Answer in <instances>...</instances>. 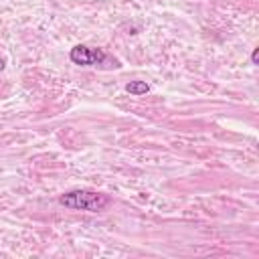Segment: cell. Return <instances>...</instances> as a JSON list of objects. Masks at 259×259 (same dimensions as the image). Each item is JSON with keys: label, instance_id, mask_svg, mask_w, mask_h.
Here are the masks:
<instances>
[{"label": "cell", "instance_id": "cell-1", "mask_svg": "<svg viewBox=\"0 0 259 259\" xmlns=\"http://www.w3.org/2000/svg\"><path fill=\"white\" fill-rule=\"evenodd\" d=\"M59 202L71 210H89V212H99L109 204V196L103 192H95L89 188H77L69 190L59 196Z\"/></svg>", "mask_w": 259, "mask_h": 259}, {"label": "cell", "instance_id": "cell-2", "mask_svg": "<svg viewBox=\"0 0 259 259\" xmlns=\"http://www.w3.org/2000/svg\"><path fill=\"white\" fill-rule=\"evenodd\" d=\"M69 59L75 65L91 67V65H101L107 59V55H105L103 49H93V47H87V45H77V47L71 49Z\"/></svg>", "mask_w": 259, "mask_h": 259}, {"label": "cell", "instance_id": "cell-3", "mask_svg": "<svg viewBox=\"0 0 259 259\" xmlns=\"http://www.w3.org/2000/svg\"><path fill=\"white\" fill-rule=\"evenodd\" d=\"M125 91L132 93V95H146L150 91V85L146 81H130L125 85Z\"/></svg>", "mask_w": 259, "mask_h": 259}, {"label": "cell", "instance_id": "cell-4", "mask_svg": "<svg viewBox=\"0 0 259 259\" xmlns=\"http://www.w3.org/2000/svg\"><path fill=\"white\" fill-rule=\"evenodd\" d=\"M251 61H253V65L259 63V49H253V53H251Z\"/></svg>", "mask_w": 259, "mask_h": 259}, {"label": "cell", "instance_id": "cell-5", "mask_svg": "<svg viewBox=\"0 0 259 259\" xmlns=\"http://www.w3.org/2000/svg\"><path fill=\"white\" fill-rule=\"evenodd\" d=\"M4 69V59H0V71Z\"/></svg>", "mask_w": 259, "mask_h": 259}]
</instances>
